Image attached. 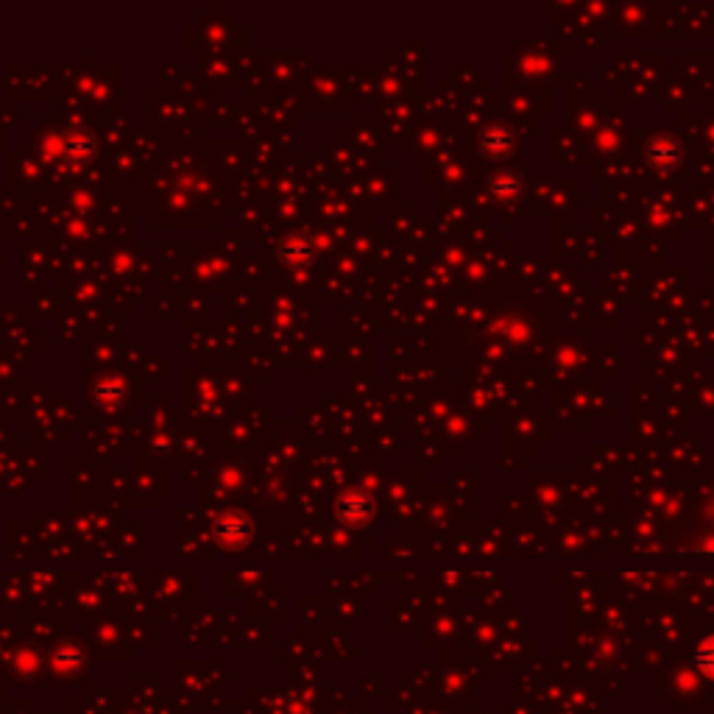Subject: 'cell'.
Segmentation results:
<instances>
[{
  "label": "cell",
  "mask_w": 714,
  "mask_h": 714,
  "mask_svg": "<svg viewBox=\"0 0 714 714\" xmlns=\"http://www.w3.org/2000/svg\"><path fill=\"white\" fill-rule=\"evenodd\" d=\"M332 511L341 524L363 528V524H368L374 519V513H377V503H374V497L366 492V488H347V492H341L335 497Z\"/></svg>",
  "instance_id": "1"
},
{
  "label": "cell",
  "mask_w": 714,
  "mask_h": 714,
  "mask_svg": "<svg viewBox=\"0 0 714 714\" xmlns=\"http://www.w3.org/2000/svg\"><path fill=\"white\" fill-rule=\"evenodd\" d=\"M648 162L656 171H672L675 165L681 162V142H679V137H672V134L653 137L650 145H648Z\"/></svg>",
  "instance_id": "2"
},
{
  "label": "cell",
  "mask_w": 714,
  "mask_h": 714,
  "mask_svg": "<svg viewBox=\"0 0 714 714\" xmlns=\"http://www.w3.org/2000/svg\"><path fill=\"white\" fill-rule=\"evenodd\" d=\"M215 533H218V539H220L223 544L238 547V544L249 542V536H251V522H249L243 513L230 511V513H223V516L215 522Z\"/></svg>",
  "instance_id": "3"
},
{
  "label": "cell",
  "mask_w": 714,
  "mask_h": 714,
  "mask_svg": "<svg viewBox=\"0 0 714 714\" xmlns=\"http://www.w3.org/2000/svg\"><path fill=\"white\" fill-rule=\"evenodd\" d=\"M279 257H282L285 266H290V269H308L310 262H313V257H316L313 240H310L308 235H302V232H296V235H290V238L282 243Z\"/></svg>",
  "instance_id": "4"
},
{
  "label": "cell",
  "mask_w": 714,
  "mask_h": 714,
  "mask_svg": "<svg viewBox=\"0 0 714 714\" xmlns=\"http://www.w3.org/2000/svg\"><path fill=\"white\" fill-rule=\"evenodd\" d=\"M480 148L488 160H505L513 152V132L508 126H488L480 134Z\"/></svg>",
  "instance_id": "5"
},
{
  "label": "cell",
  "mask_w": 714,
  "mask_h": 714,
  "mask_svg": "<svg viewBox=\"0 0 714 714\" xmlns=\"http://www.w3.org/2000/svg\"><path fill=\"white\" fill-rule=\"evenodd\" d=\"M522 179L519 173H497L492 181H488V196L497 201H516L522 196Z\"/></svg>",
  "instance_id": "6"
},
{
  "label": "cell",
  "mask_w": 714,
  "mask_h": 714,
  "mask_svg": "<svg viewBox=\"0 0 714 714\" xmlns=\"http://www.w3.org/2000/svg\"><path fill=\"white\" fill-rule=\"evenodd\" d=\"M695 667L700 675H706L709 681H714V633L706 636L695 650Z\"/></svg>",
  "instance_id": "7"
}]
</instances>
